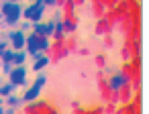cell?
<instances>
[{"mask_svg": "<svg viewBox=\"0 0 149 114\" xmlns=\"http://www.w3.org/2000/svg\"><path fill=\"white\" fill-rule=\"evenodd\" d=\"M21 12H23V6L19 2H4L2 4V12H0V15H4V19H6L8 25H17L19 19H21Z\"/></svg>", "mask_w": 149, "mask_h": 114, "instance_id": "cell-1", "label": "cell"}, {"mask_svg": "<svg viewBox=\"0 0 149 114\" xmlns=\"http://www.w3.org/2000/svg\"><path fill=\"white\" fill-rule=\"evenodd\" d=\"M43 10H45V6H43L41 2H37V0H35V2H33L31 6H27V8L21 12V17H25L27 21H31V23L35 25V23H39V21H41Z\"/></svg>", "mask_w": 149, "mask_h": 114, "instance_id": "cell-2", "label": "cell"}, {"mask_svg": "<svg viewBox=\"0 0 149 114\" xmlns=\"http://www.w3.org/2000/svg\"><path fill=\"white\" fill-rule=\"evenodd\" d=\"M8 75H10V84H13L15 88H19V86H25V84H27V69H25L23 65H19V67H13Z\"/></svg>", "mask_w": 149, "mask_h": 114, "instance_id": "cell-3", "label": "cell"}, {"mask_svg": "<svg viewBox=\"0 0 149 114\" xmlns=\"http://www.w3.org/2000/svg\"><path fill=\"white\" fill-rule=\"evenodd\" d=\"M39 35H35V33H31L29 37H27V41H25V47H27V51H29V55L33 57V59H39L41 57V53H39Z\"/></svg>", "mask_w": 149, "mask_h": 114, "instance_id": "cell-4", "label": "cell"}, {"mask_svg": "<svg viewBox=\"0 0 149 114\" xmlns=\"http://www.w3.org/2000/svg\"><path fill=\"white\" fill-rule=\"evenodd\" d=\"M8 39H10V45H13V49H15V51H21V49L25 47L27 35H25L23 31H13V33H8Z\"/></svg>", "mask_w": 149, "mask_h": 114, "instance_id": "cell-5", "label": "cell"}, {"mask_svg": "<svg viewBox=\"0 0 149 114\" xmlns=\"http://www.w3.org/2000/svg\"><path fill=\"white\" fill-rule=\"evenodd\" d=\"M53 29H55V23H47V25H41V23H35L33 25V33L39 35V37H51L53 35Z\"/></svg>", "mask_w": 149, "mask_h": 114, "instance_id": "cell-6", "label": "cell"}, {"mask_svg": "<svg viewBox=\"0 0 149 114\" xmlns=\"http://www.w3.org/2000/svg\"><path fill=\"white\" fill-rule=\"evenodd\" d=\"M127 84V77L123 75V73H118V75H112L110 77V88L112 90H118V88H123Z\"/></svg>", "mask_w": 149, "mask_h": 114, "instance_id": "cell-7", "label": "cell"}, {"mask_svg": "<svg viewBox=\"0 0 149 114\" xmlns=\"http://www.w3.org/2000/svg\"><path fill=\"white\" fill-rule=\"evenodd\" d=\"M39 92H41L39 88H35V86H31V88H29V90L25 92V96H23V100H25V102H33V100H37V98H39Z\"/></svg>", "mask_w": 149, "mask_h": 114, "instance_id": "cell-8", "label": "cell"}, {"mask_svg": "<svg viewBox=\"0 0 149 114\" xmlns=\"http://www.w3.org/2000/svg\"><path fill=\"white\" fill-rule=\"evenodd\" d=\"M25 59H27V55L23 53V51H15V55H13V65H23L25 63Z\"/></svg>", "mask_w": 149, "mask_h": 114, "instance_id": "cell-9", "label": "cell"}, {"mask_svg": "<svg viewBox=\"0 0 149 114\" xmlns=\"http://www.w3.org/2000/svg\"><path fill=\"white\" fill-rule=\"evenodd\" d=\"M47 63H49V59H47L45 55H41L39 59H35V65H33V69H35V71H41L43 67H47Z\"/></svg>", "mask_w": 149, "mask_h": 114, "instance_id": "cell-10", "label": "cell"}, {"mask_svg": "<svg viewBox=\"0 0 149 114\" xmlns=\"http://www.w3.org/2000/svg\"><path fill=\"white\" fill-rule=\"evenodd\" d=\"M15 90L13 84H6V86H0V96H10V92Z\"/></svg>", "mask_w": 149, "mask_h": 114, "instance_id": "cell-11", "label": "cell"}, {"mask_svg": "<svg viewBox=\"0 0 149 114\" xmlns=\"http://www.w3.org/2000/svg\"><path fill=\"white\" fill-rule=\"evenodd\" d=\"M13 55H15V51H4L0 59H2L4 63H10V65H13Z\"/></svg>", "mask_w": 149, "mask_h": 114, "instance_id": "cell-12", "label": "cell"}, {"mask_svg": "<svg viewBox=\"0 0 149 114\" xmlns=\"http://www.w3.org/2000/svg\"><path fill=\"white\" fill-rule=\"evenodd\" d=\"M47 47H49V39L47 37H41L39 39V53L41 51H47Z\"/></svg>", "mask_w": 149, "mask_h": 114, "instance_id": "cell-13", "label": "cell"}, {"mask_svg": "<svg viewBox=\"0 0 149 114\" xmlns=\"http://www.w3.org/2000/svg\"><path fill=\"white\" fill-rule=\"evenodd\" d=\"M45 82H47V77H45V75H39V77H37V79H35V84H33V86H35V88H39V90H41V88H43V86H45Z\"/></svg>", "mask_w": 149, "mask_h": 114, "instance_id": "cell-14", "label": "cell"}, {"mask_svg": "<svg viewBox=\"0 0 149 114\" xmlns=\"http://www.w3.org/2000/svg\"><path fill=\"white\" fill-rule=\"evenodd\" d=\"M8 104L15 108V106H19V104H21V100H19L17 96H8Z\"/></svg>", "mask_w": 149, "mask_h": 114, "instance_id": "cell-15", "label": "cell"}, {"mask_svg": "<svg viewBox=\"0 0 149 114\" xmlns=\"http://www.w3.org/2000/svg\"><path fill=\"white\" fill-rule=\"evenodd\" d=\"M41 4H43V6H53L55 0H41Z\"/></svg>", "mask_w": 149, "mask_h": 114, "instance_id": "cell-16", "label": "cell"}, {"mask_svg": "<svg viewBox=\"0 0 149 114\" xmlns=\"http://www.w3.org/2000/svg\"><path fill=\"white\" fill-rule=\"evenodd\" d=\"M4 51H6V43H4V41H0V57H2Z\"/></svg>", "mask_w": 149, "mask_h": 114, "instance_id": "cell-17", "label": "cell"}, {"mask_svg": "<svg viewBox=\"0 0 149 114\" xmlns=\"http://www.w3.org/2000/svg\"><path fill=\"white\" fill-rule=\"evenodd\" d=\"M10 69H13V65H10V63H4V71L10 73Z\"/></svg>", "mask_w": 149, "mask_h": 114, "instance_id": "cell-18", "label": "cell"}, {"mask_svg": "<svg viewBox=\"0 0 149 114\" xmlns=\"http://www.w3.org/2000/svg\"><path fill=\"white\" fill-rule=\"evenodd\" d=\"M4 114H15V108H8V110H6Z\"/></svg>", "mask_w": 149, "mask_h": 114, "instance_id": "cell-19", "label": "cell"}, {"mask_svg": "<svg viewBox=\"0 0 149 114\" xmlns=\"http://www.w3.org/2000/svg\"><path fill=\"white\" fill-rule=\"evenodd\" d=\"M8 2H19V4H21V2H23V0H8Z\"/></svg>", "mask_w": 149, "mask_h": 114, "instance_id": "cell-20", "label": "cell"}, {"mask_svg": "<svg viewBox=\"0 0 149 114\" xmlns=\"http://www.w3.org/2000/svg\"><path fill=\"white\" fill-rule=\"evenodd\" d=\"M0 114H4V108H2V106H0Z\"/></svg>", "mask_w": 149, "mask_h": 114, "instance_id": "cell-21", "label": "cell"}, {"mask_svg": "<svg viewBox=\"0 0 149 114\" xmlns=\"http://www.w3.org/2000/svg\"><path fill=\"white\" fill-rule=\"evenodd\" d=\"M2 104H4V100H0V106H2Z\"/></svg>", "mask_w": 149, "mask_h": 114, "instance_id": "cell-22", "label": "cell"}, {"mask_svg": "<svg viewBox=\"0 0 149 114\" xmlns=\"http://www.w3.org/2000/svg\"><path fill=\"white\" fill-rule=\"evenodd\" d=\"M0 21H2V15H0Z\"/></svg>", "mask_w": 149, "mask_h": 114, "instance_id": "cell-23", "label": "cell"}, {"mask_svg": "<svg viewBox=\"0 0 149 114\" xmlns=\"http://www.w3.org/2000/svg\"><path fill=\"white\" fill-rule=\"evenodd\" d=\"M37 2H41V0H37Z\"/></svg>", "mask_w": 149, "mask_h": 114, "instance_id": "cell-24", "label": "cell"}]
</instances>
